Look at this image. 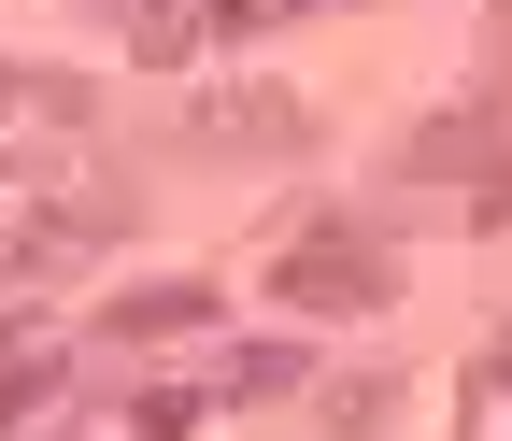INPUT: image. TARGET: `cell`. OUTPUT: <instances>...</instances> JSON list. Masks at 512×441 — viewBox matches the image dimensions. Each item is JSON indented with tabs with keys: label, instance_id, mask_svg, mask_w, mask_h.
I'll use <instances>...</instances> for the list:
<instances>
[{
	"label": "cell",
	"instance_id": "4",
	"mask_svg": "<svg viewBox=\"0 0 512 441\" xmlns=\"http://www.w3.org/2000/svg\"><path fill=\"white\" fill-rule=\"evenodd\" d=\"M185 328H214V285H200V271H171V285H128V299H100V342H185Z\"/></svg>",
	"mask_w": 512,
	"mask_h": 441
},
{
	"label": "cell",
	"instance_id": "10",
	"mask_svg": "<svg viewBox=\"0 0 512 441\" xmlns=\"http://www.w3.org/2000/svg\"><path fill=\"white\" fill-rule=\"evenodd\" d=\"M0 441H15V427H0Z\"/></svg>",
	"mask_w": 512,
	"mask_h": 441
},
{
	"label": "cell",
	"instance_id": "3",
	"mask_svg": "<svg viewBox=\"0 0 512 441\" xmlns=\"http://www.w3.org/2000/svg\"><path fill=\"white\" fill-rule=\"evenodd\" d=\"M399 171H413V185H441V171L498 185V171H512V114H498V100H456V114H427V129H399Z\"/></svg>",
	"mask_w": 512,
	"mask_h": 441
},
{
	"label": "cell",
	"instance_id": "6",
	"mask_svg": "<svg viewBox=\"0 0 512 441\" xmlns=\"http://www.w3.org/2000/svg\"><path fill=\"white\" fill-rule=\"evenodd\" d=\"M114 29H128V57H157V72H171V57L214 43V0H114Z\"/></svg>",
	"mask_w": 512,
	"mask_h": 441
},
{
	"label": "cell",
	"instance_id": "5",
	"mask_svg": "<svg viewBox=\"0 0 512 441\" xmlns=\"http://www.w3.org/2000/svg\"><path fill=\"white\" fill-rule=\"evenodd\" d=\"M15 129H86V86L72 72H29V57H0V143Z\"/></svg>",
	"mask_w": 512,
	"mask_h": 441
},
{
	"label": "cell",
	"instance_id": "7",
	"mask_svg": "<svg viewBox=\"0 0 512 441\" xmlns=\"http://www.w3.org/2000/svg\"><path fill=\"white\" fill-rule=\"evenodd\" d=\"M285 385H299V342H242L228 356V399H285Z\"/></svg>",
	"mask_w": 512,
	"mask_h": 441
},
{
	"label": "cell",
	"instance_id": "2",
	"mask_svg": "<svg viewBox=\"0 0 512 441\" xmlns=\"http://www.w3.org/2000/svg\"><path fill=\"white\" fill-rule=\"evenodd\" d=\"M185 143L200 157H299L313 114H299V86H214L200 114H185Z\"/></svg>",
	"mask_w": 512,
	"mask_h": 441
},
{
	"label": "cell",
	"instance_id": "1",
	"mask_svg": "<svg viewBox=\"0 0 512 441\" xmlns=\"http://www.w3.org/2000/svg\"><path fill=\"white\" fill-rule=\"evenodd\" d=\"M271 299L299 313V328H356V313H384V299H399V257H384V228L328 214V228H299L285 257H271Z\"/></svg>",
	"mask_w": 512,
	"mask_h": 441
},
{
	"label": "cell",
	"instance_id": "9",
	"mask_svg": "<svg viewBox=\"0 0 512 441\" xmlns=\"http://www.w3.org/2000/svg\"><path fill=\"white\" fill-rule=\"evenodd\" d=\"M271 15H299V0H214V29H271Z\"/></svg>",
	"mask_w": 512,
	"mask_h": 441
},
{
	"label": "cell",
	"instance_id": "8",
	"mask_svg": "<svg viewBox=\"0 0 512 441\" xmlns=\"http://www.w3.org/2000/svg\"><path fill=\"white\" fill-rule=\"evenodd\" d=\"M470 441H512V342L470 370Z\"/></svg>",
	"mask_w": 512,
	"mask_h": 441
}]
</instances>
